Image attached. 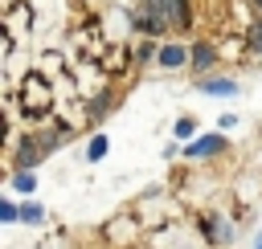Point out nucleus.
Segmentation results:
<instances>
[{
  "label": "nucleus",
  "mask_w": 262,
  "mask_h": 249,
  "mask_svg": "<svg viewBox=\"0 0 262 249\" xmlns=\"http://www.w3.org/2000/svg\"><path fill=\"white\" fill-rule=\"evenodd\" d=\"M131 24H135V29L143 33V37H164V29H172V24H168V16H160V12L143 8V4H139V8L131 12Z\"/></svg>",
  "instance_id": "f257e3e1"
},
{
  "label": "nucleus",
  "mask_w": 262,
  "mask_h": 249,
  "mask_svg": "<svg viewBox=\"0 0 262 249\" xmlns=\"http://www.w3.org/2000/svg\"><path fill=\"white\" fill-rule=\"evenodd\" d=\"M221 151H225V135H201V139H192V143L184 147L188 159H213V155H221Z\"/></svg>",
  "instance_id": "f03ea898"
},
{
  "label": "nucleus",
  "mask_w": 262,
  "mask_h": 249,
  "mask_svg": "<svg viewBox=\"0 0 262 249\" xmlns=\"http://www.w3.org/2000/svg\"><path fill=\"white\" fill-rule=\"evenodd\" d=\"M188 61H192V49H184V45H160L156 49V65H164V69H180Z\"/></svg>",
  "instance_id": "7ed1b4c3"
},
{
  "label": "nucleus",
  "mask_w": 262,
  "mask_h": 249,
  "mask_svg": "<svg viewBox=\"0 0 262 249\" xmlns=\"http://www.w3.org/2000/svg\"><path fill=\"white\" fill-rule=\"evenodd\" d=\"M196 90L209 94V98H229V94H237V82L233 78H201Z\"/></svg>",
  "instance_id": "20e7f679"
},
{
  "label": "nucleus",
  "mask_w": 262,
  "mask_h": 249,
  "mask_svg": "<svg viewBox=\"0 0 262 249\" xmlns=\"http://www.w3.org/2000/svg\"><path fill=\"white\" fill-rule=\"evenodd\" d=\"M188 65H192L196 73L213 69V65H217V49H213L209 41H196V45H192V61H188Z\"/></svg>",
  "instance_id": "39448f33"
},
{
  "label": "nucleus",
  "mask_w": 262,
  "mask_h": 249,
  "mask_svg": "<svg viewBox=\"0 0 262 249\" xmlns=\"http://www.w3.org/2000/svg\"><path fill=\"white\" fill-rule=\"evenodd\" d=\"M168 20H172V29L176 33H184L192 20H188V0H168Z\"/></svg>",
  "instance_id": "423d86ee"
},
{
  "label": "nucleus",
  "mask_w": 262,
  "mask_h": 249,
  "mask_svg": "<svg viewBox=\"0 0 262 249\" xmlns=\"http://www.w3.org/2000/svg\"><path fill=\"white\" fill-rule=\"evenodd\" d=\"M106 147H111V143H106V135H94V139L86 143V159H90V163H98V159L106 155Z\"/></svg>",
  "instance_id": "0eeeda50"
},
{
  "label": "nucleus",
  "mask_w": 262,
  "mask_h": 249,
  "mask_svg": "<svg viewBox=\"0 0 262 249\" xmlns=\"http://www.w3.org/2000/svg\"><path fill=\"white\" fill-rule=\"evenodd\" d=\"M12 188H16V192H37V176L25 167V171H16V176H12Z\"/></svg>",
  "instance_id": "6e6552de"
},
{
  "label": "nucleus",
  "mask_w": 262,
  "mask_h": 249,
  "mask_svg": "<svg viewBox=\"0 0 262 249\" xmlns=\"http://www.w3.org/2000/svg\"><path fill=\"white\" fill-rule=\"evenodd\" d=\"M20 220H25V225H41V220H45V208H41V204H20Z\"/></svg>",
  "instance_id": "1a4fd4ad"
},
{
  "label": "nucleus",
  "mask_w": 262,
  "mask_h": 249,
  "mask_svg": "<svg viewBox=\"0 0 262 249\" xmlns=\"http://www.w3.org/2000/svg\"><path fill=\"white\" fill-rule=\"evenodd\" d=\"M0 220H20V204H12V200H0Z\"/></svg>",
  "instance_id": "9d476101"
},
{
  "label": "nucleus",
  "mask_w": 262,
  "mask_h": 249,
  "mask_svg": "<svg viewBox=\"0 0 262 249\" xmlns=\"http://www.w3.org/2000/svg\"><path fill=\"white\" fill-rule=\"evenodd\" d=\"M250 45H254V53H262V20L250 24Z\"/></svg>",
  "instance_id": "9b49d317"
},
{
  "label": "nucleus",
  "mask_w": 262,
  "mask_h": 249,
  "mask_svg": "<svg viewBox=\"0 0 262 249\" xmlns=\"http://www.w3.org/2000/svg\"><path fill=\"white\" fill-rule=\"evenodd\" d=\"M192 131H196L192 118H180V122H176V135H180V139H192Z\"/></svg>",
  "instance_id": "f8f14e48"
},
{
  "label": "nucleus",
  "mask_w": 262,
  "mask_h": 249,
  "mask_svg": "<svg viewBox=\"0 0 262 249\" xmlns=\"http://www.w3.org/2000/svg\"><path fill=\"white\" fill-rule=\"evenodd\" d=\"M250 4H254V8H258V12H262V0H250Z\"/></svg>",
  "instance_id": "ddd939ff"
},
{
  "label": "nucleus",
  "mask_w": 262,
  "mask_h": 249,
  "mask_svg": "<svg viewBox=\"0 0 262 249\" xmlns=\"http://www.w3.org/2000/svg\"><path fill=\"white\" fill-rule=\"evenodd\" d=\"M254 249H262V233H258V241H254Z\"/></svg>",
  "instance_id": "4468645a"
}]
</instances>
